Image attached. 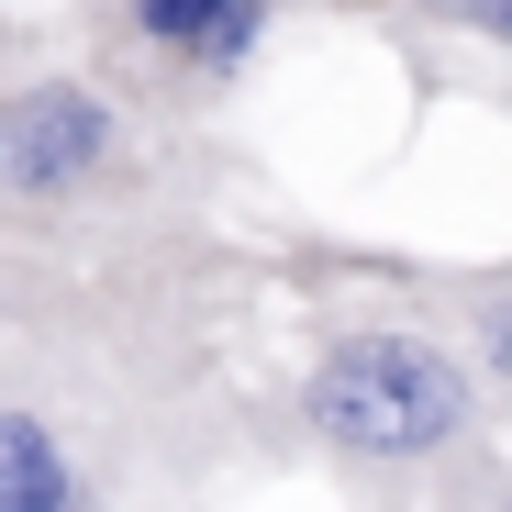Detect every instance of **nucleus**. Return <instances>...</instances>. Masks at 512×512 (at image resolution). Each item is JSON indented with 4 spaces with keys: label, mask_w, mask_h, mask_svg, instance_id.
<instances>
[{
    "label": "nucleus",
    "mask_w": 512,
    "mask_h": 512,
    "mask_svg": "<svg viewBox=\"0 0 512 512\" xmlns=\"http://www.w3.org/2000/svg\"><path fill=\"white\" fill-rule=\"evenodd\" d=\"M323 12L334 0H56V45L167 134L212 145L223 112L256 90V67Z\"/></svg>",
    "instance_id": "4"
},
{
    "label": "nucleus",
    "mask_w": 512,
    "mask_h": 512,
    "mask_svg": "<svg viewBox=\"0 0 512 512\" xmlns=\"http://www.w3.org/2000/svg\"><path fill=\"white\" fill-rule=\"evenodd\" d=\"M368 290L412 301L423 323H446L457 357H468L479 390H490V412L512 423V256H479V268H412V256H379Z\"/></svg>",
    "instance_id": "5"
},
{
    "label": "nucleus",
    "mask_w": 512,
    "mask_h": 512,
    "mask_svg": "<svg viewBox=\"0 0 512 512\" xmlns=\"http://www.w3.org/2000/svg\"><path fill=\"white\" fill-rule=\"evenodd\" d=\"M268 435H290L312 468L379 501H479L501 479V412L446 323H423L390 290L323 301L301 357L268 401Z\"/></svg>",
    "instance_id": "3"
},
{
    "label": "nucleus",
    "mask_w": 512,
    "mask_h": 512,
    "mask_svg": "<svg viewBox=\"0 0 512 512\" xmlns=\"http://www.w3.org/2000/svg\"><path fill=\"white\" fill-rule=\"evenodd\" d=\"M401 12L423 34H457V45H479V56L512 67V0H401Z\"/></svg>",
    "instance_id": "6"
},
{
    "label": "nucleus",
    "mask_w": 512,
    "mask_h": 512,
    "mask_svg": "<svg viewBox=\"0 0 512 512\" xmlns=\"http://www.w3.org/2000/svg\"><path fill=\"white\" fill-rule=\"evenodd\" d=\"M256 268L0 301V512H190L268 435L234 379Z\"/></svg>",
    "instance_id": "1"
},
{
    "label": "nucleus",
    "mask_w": 512,
    "mask_h": 512,
    "mask_svg": "<svg viewBox=\"0 0 512 512\" xmlns=\"http://www.w3.org/2000/svg\"><path fill=\"white\" fill-rule=\"evenodd\" d=\"M256 268L201 134H167L67 45L0 56V301Z\"/></svg>",
    "instance_id": "2"
}]
</instances>
